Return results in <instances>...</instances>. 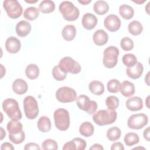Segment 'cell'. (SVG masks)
Wrapping results in <instances>:
<instances>
[{"label": "cell", "mask_w": 150, "mask_h": 150, "mask_svg": "<svg viewBox=\"0 0 150 150\" xmlns=\"http://www.w3.org/2000/svg\"><path fill=\"white\" fill-rule=\"evenodd\" d=\"M117 117V113L115 110H100L95 112L93 116L94 122L100 125L103 126L112 124Z\"/></svg>", "instance_id": "6da1fadb"}, {"label": "cell", "mask_w": 150, "mask_h": 150, "mask_svg": "<svg viewBox=\"0 0 150 150\" xmlns=\"http://www.w3.org/2000/svg\"><path fill=\"white\" fill-rule=\"evenodd\" d=\"M2 106L4 112L11 119L20 120L22 118V113L16 100L6 98L2 102Z\"/></svg>", "instance_id": "7a4b0ae2"}, {"label": "cell", "mask_w": 150, "mask_h": 150, "mask_svg": "<svg viewBox=\"0 0 150 150\" xmlns=\"http://www.w3.org/2000/svg\"><path fill=\"white\" fill-rule=\"evenodd\" d=\"M56 127L60 131L67 130L70 126V115L68 111L64 108L56 110L53 114Z\"/></svg>", "instance_id": "3957f363"}, {"label": "cell", "mask_w": 150, "mask_h": 150, "mask_svg": "<svg viewBox=\"0 0 150 150\" xmlns=\"http://www.w3.org/2000/svg\"><path fill=\"white\" fill-rule=\"evenodd\" d=\"M59 9L64 19L67 21H76L79 16V10L70 1L62 2Z\"/></svg>", "instance_id": "277c9868"}, {"label": "cell", "mask_w": 150, "mask_h": 150, "mask_svg": "<svg viewBox=\"0 0 150 150\" xmlns=\"http://www.w3.org/2000/svg\"><path fill=\"white\" fill-rule=\"evenodd\" d=\"M119 49L114 46L107 47L104 51L103 63L104 66L108 69L114 67L118 62V56L119 55Z\"/></svg>", "instance_id": "5b68a950"}, {"label": "cell", "mask_w": 150, "mask_h": 150, "mask_svg": "<svg viewBox=\"0 0 150 150\" xmlns=\"http://www.w3.org/2000/svg\"><path fill=\"white\" fill-rule=\"evenodd\" d=\"M23 108L26 117L33 120L39 114V108L36 100L32 96H28L23 100Z\"/></svg>", "instance_id": "8992f818"}, {"label": "cell", "mask_w": 150, "mask_h": 150, "mask_svg": "<svg viewBox=\"0 0 150 150\" xmlns=\"http://www.w3.org/2000/svg\"><path fill=\"white\" fill-rule=\"evenodd\" d=\"M59 67L64 73H70L71 74H77L81 71L80 64L70 57H64L62 58L59 63Z\"/></svg>", "instance_id": "52a82bcc"}, {"label": "cell", "mask_w": 150, "mask_h": 150, "mask_svg": "<svg viewBox=\"0 0 150 150\" xmlns=\"http://www.w3.org/2000/svg\"><path fill=\"white\" fill-rule=\"evenodd\" d=\"M76 103L78 107L86 111L89 115L94 114L97 109V104L96 101L91 100L86 95H80L76 98Z\"/></svg>", "instance_id": "ba28073f"}, {"label": "cell", "mask_w": 150, "mask_h": 150, "mask_svg": "<svg viewBox=\"0 0 150 150\" xmlns=\"http://www.w3.org/2000/svg\"><path fill=\"white\" fill-rule=\"evenodd\" d=\"M3 7L8 16L12 19L19 18L23 12L21 4L16 0H5L3 2Z\"/></svg>", "instance_id": "9c48e42d"}, {"label": "cell", "mask_w": 150, "mask_h": 150, "mask_svg": "<svg viewBox=\"0 0 150 150\" xmlns=\"http://www.w3.org/2000/svg\"><path fill=\"white\" fill-rule=\"evenodd\" d=\"M56 99L63 103H70L77 98L76 91L69 87H62L57 89L56 93Z\"/></svg>", "instance_id": "30bf717a"}, {"label": "cell", "mask_w": 150, "mask_h": 150, "mask_svg": "<svg viewBox=\"0 0 150 150\" xmlns=\"http://www.w3.org/2000/svg\"><path fill=\"white\" fill-rule=\"evenodd\" d=\"M148 122V116L144 113H138L131 115L128 119V127L133 129H140Z\"/></svg>", "instance_id": "8fae6325"}, {"label": "cell", "mask_w": 150, "mask_h": 150, "mask_svg": "<svg viewBox=\"0 0 150 150\" xmlns=\"http://www.w3.org/2000/svg\"><path fill=\"white\" fill-rule=\"evenodd\" d=\"M104 25L108 30L114 32L120 28L121 20L117 15L110 14L105 18Z\"/></svg>", "instance_id": "7c38bea8"}, {"label": "cell", "mask_w": 150, "mask_h": 150, "mask_svg": "<svg viewBox=\"0 0 150 150\" xmlns=\"http://www.w3.org/2000/svg\"><path fill=\"white\" fill-rule=\"evenodd\" d=\"M21 47L20 40L14 36L9 37L5 42L6 50L10 53H18Z\"/></svg>", "instance_id": "4fadbf2b"}, {"label": "cell", "mask_w": 150, "mask_h": 150, "mask_svg": "<svg viewBox=\"0 0 150 150\" xmlns=\"http://www.w3.org/2000/svg\"><path fill=\"white\" fill-rule=\"evenodd\" d=\"M97 17L91 13H85L81 20V23L84 29L87 30L93 29L97 24Z\"/></svg>", "instance_id": "5bb4252c"}, {"label": "cell", "mask_w": 150, "mask_h": 150, "mask_svg": "<svg viewBox=\"0 0 150 150\" xmlns=\"http://www.w3.org/2000/svg\"><path fill=\"white\" fill-rule=\"evenodd\" d=\"M126 107L131 111H137L143 107L142 100L139 97H133L128 98L125 103Z\"/></svg>", "instance_id": "9a60e30c"}, {"label": "cell", "mask_w": 150, "mask_h": 150, "mask_svg": "<svg viewBox=\"0 0 150 150\" xmlns=\"http://www.w3.org/2000/svg\"><path fill=\"white\" fill-rule=\"evenodd\" d=\"M143 70L144 67L142 64L140 62H137L132 67H128L126 70V73L129 77L132 79H137L142 76Z\"/></svg>", "instance_id": "2e32d148"}, {"label": "cell", "mask_w": 150, "mask_h": 150, "mask_svg": "<svg viewBox=\"0 0 150 150\" xmlns=\"http://www.w3.org/2000/svg\"><path fill=\"white\" fill-rule=\"evenodd\" d=\"M16 32L19 37L24 38L31 31V25L26 21H21L16 25Z\"/></svg>", "instance_id": "e0dca14e"}, {"label": "cell", "mask_w": 150, "mask_h": 150, "mask_svg": "<svg viewBox=\"0 0 150 150\" xmlns=\"http://www.w3.org/2000/svg\"><path fill=\"white\" fill-rule=\"evenodd\" d=\"M94 43L97 46H103L107 43L108 40V36L103 29L96 30L93 35Z\"/></svg>", "instance_id": "ac0fdd59"}, {"label": "cell", "mask_w": 150, "mask_h": 150, "mask_svg": "<svg viewBox=\"0 0 150 150\" xmlns=\"http://www.w3.org/2000/svg\"><path fill=\"white\" fill-rule=\"evenodd\" d=\"M12 89L16 94L22 95L28 91V86L27 83L23 79H17L12 83Z\"/></svg>", "instance_id": "d6986e66"}, {"label": "cell", "mask_w": 150, "mask_h": 150, "mask_svg": "<svg viewBox=\"0 0 150 150\" xmlns=\"http://www.w3.org/2000/svg\"><path fill=\"white\" fill-rule=\"evenodd\" d=\"M120 91L124 97H131L135 93V86L132 83L128 80L124 81L121 84Z\"/></svg>", "instance_id": "ffe728a7"}, {"label": "cell", "mask_w": 150, "mask_h": 150, "mask_svg": "<svg viewBox=\"0 0 150 150\" xmlns=\"http://www.w3.org/2000/svg\"><path fill=\"white\" fill-rule=\"evenodd\" d=\"M62 35L66 41L73 40L76 35V27L73 25H67L64 26L62 31Z\"/></svg>", "instance_id": "44dd1931"}, {"label": "cell", "mask_w": 150, "mask_h": 150, "mask_svg": "<svg viewBox=\"0 0 150 150\" xmlns=\"http://www.w3.org/2000/svg\"><path fill=\"white\" fill-rule=\"evenodd\" d=\"M89 90L94 95L100 96L104 92V84L100 81L93 80L88 84Z\"/></svg>", "instance_id": "7402d4cb"}, {"label": "cell", "mask_w": 150, "mask_h": 150, "mask_svg": "<svg viewBox=\"0 0 150 150\" xmlns=\"http://www.w3.org/2000/svg\"><path fill=\"white\" fill-rule=\"evenodd\" d=\"M6 128L9 134H16L22 131L23 125L19 120H12L8 122Z\"/></svg>", "instance_id": "603a6c76"}, {"label": "cell", "mask_w": 150, "mask_h": 150, "mask_svg": "<svg viewBox=\"0 0 150 150\" xmlns=\"http://www.w3.org/2000/svg\"><path fill=\"white\" fill-rule=\"evenodd\" d=\"M38 128L42 132H47L51 129V122L49 117L42 116L37 123Z\"/></svg>", "instance_id": "cb8c5ba5"}, {"label": "cell", "mask_w": 150, "mask_h": 150, "mask_svg": "<svg viewBox=\"0 0 150 150\" xmlns=\"http://www.w3.org/2000/svg\"><path fill=\"white\" fill-rule=\"evenodd\" d=\"M94 128L93 124L88 121L83 122L79 128L80 134L85 137H89L94 134Z\"/></svg>", "instance_id": "d4e9b609"}, {"label": "cell", "mask_w": 150, "mask_h": 150, "mask_svg": "<svg viewBox=\"0 0 150 150\" xmlns=\"http://www.w3.org/2000/svg\"><path fill=\"white\" fill-rule=\"evenodd\" d=\"M93 9L97 14L103 15L105 14L108 11L109 6L107 2L100 0L94 3L93 5Z\"/></svg>", "instance_id": "484cf974"}, {"label": "cell", "mask_w": 150, "mask_h": 150, "mask_svg": "<svg viewBox=\"0 0 150 150\" xmlns=\"http://www.w3.org/2000/svg\"><path fill=\"white\" fill-rule=\"evenodd\" d=\"M119 13L122 18L126 20H129L134 16V11L131 6L123 4L119 8Z\"/></svg>", "instance_id": "4316f807"}, {"label": "cell", "mask_w": 150, "mask_h": 150, "mask_svg": "<svg viewBox=\"0 0 150 150\" xmlns=\"http://www.w3.org/2000/svg\"><path fill=\"white\" fill-rule=\"evenodd\" d=\"M55 5L53 1L44 0L39 5V10L43 13H49L54 11Z\"/></svg>", "instance_id": "83f0119b"}, {"label": "cell", "mask_w": 150, "mask_h": 150, "mask_svg": "<svg viewBox=\"0 0 150 150\" xmlns=\"http://www.w3.org/2000/svg\"><path fill=\"white\" fill-rule=\"evenodd\" d=\"M26 77L30 80H35L39 76V69L35 64H30L27 66L25 69Z\"/></svg>", "instance_id": "f1b7e54d"}, {"label": "cell", "mask_w": 150, "mask_h": 150, "mask_svg": "<svg viewBox=\"0 0 150 150\" xmlns=\"http://www.w3.org/2000/svg\"><path fill=\"white\" fill-rule=\"evenodd\" d=\"M128 29V32L132 35L138 36L142 33L143 30V26L139 21H133L129 23Z\"/></svg>", "instance_id": "f546056e"}, {"label": "cell", "mask_w": 150, "mask_h": 150, "mask_svg": "<svg viewBox=\"0 0 150 150\" xmlns=\"http://www.w3.org/2000/svg\"><path fill=\"white\" fill-rule=\"evenodd\" d=\"M39 9L34 6H30V7L27 8L23 12L24 18L30 21L35 20L39 16Z\"/></svg>", "instance_id": "4dcf8cb0"}, {"label": "cell", "mask_w": 150, "mask_h": 150, "mask_svg": "<svg viewBox=\"0 0 150 150\" xmlns=\"http://www.w3.org/2000/svg\"><path fill=\"white\" fill-rule=\"evenodd\" d=\"M139 138L137 134L134 132H128L125 135L124 141L128 146H131L139 142Z\"/></svg>", "instance_id": "1f68e13d"}, {"label": "cell", "mask_w": 150, "mask_h": 150, "mask_svg": "<svg viewBox=\"0 0 150 150\" xmlns=\"http://www.w3.org/2000/svg\"><path fill=\"white\" fill-rule=\"evenodd\" d=\"M121 134V129L117 127H111L107 131V137L111 141L118 140L120 138Z\"/></svg>", "instance_id": "d6a6232c"}, {"label": "cell", "mask_w": 150, "mask_h": 150, "mask_svg": "<svg viewBox=\"0 0 150 150\" xmlns=\"http://www.w3.org/2000/svg\"><path fill=\"white\" fill-rule=\"evenodd\" d=\"M122 62L124 64L128 67H132L137 62V59L136 56L131 53L125 54L122 58Z\"/></svg>", "instance_id": "836d02e7"}, {"label": "cell", "mask_w": 150, "mask_h": 150, "mask_svg": "<svg viewBox=\"0 0 150 150\" xmlns=\"http://www.w3.org/2000/svg\"><path fill=\"white\" fill-rule=\"evenodd\" d=\"M120 82L117 79L110 80L107 85V90L109 92L112 93H118L120 90Z\"/></svg>", "instance_id": "e575fe53"}, {"label": "cell", "mask_w": 150, "mask_h": 150, "mask_svg": "<svg viewBox=\"0 0 150 150\" xmlns=\"http://www.w3.org/2000/svg\"><path fill=\"white\" fill-rule=\"evenodd\" d=\"M118 98L114 96H110L108 97L105 100V104L110 110H115L119 105Z\"/></svg>", "instance_id": "d590c367"}, {"label": "cell", "mask_w": 150, "mask_h": 150, "mask_svg": "<svg viewBox=\"0 0 150 150\" xmlns=\"http://www.w3.org/2000/svg\"><path fill=\"white\" fill-rule=\"evenodd\" d=\"M120 46L124 51H129L134 48V42L129 37H124L121 40Z\"/></svg>", "instance_id": "8d00e7d4"}, {"label": "cell", "mask_w": 150, "mask_h": 150, "mask_svg": "<svg viewBox=\"0 0 150 150\" xmlns=\"http://www.w3.org/2000/svg\"><path fill=\"white\" fill-rule=\"evenodd\" d=\"M9 140L15 144H19L23 142L25 139V134L24 131L22 130L19 133L16 134H9Z\"/></svg>", "instance_id": "74e56055"}, {"label": "cell", "mask_w": 150, "mask_h": 150, "mask_svg": "<svg viewBox=\"0 0 150 150\" xmlns=\"http://www.w3.org/2000/svg\"><path fill=\"white\" fill-rule=\"evenodd\" d=\"M52 75L54 79L57 81H62L64 80L67 76V73L62 71L59 66H55L52 70Z\"/></svg>", "instance_id": "f35d334b"}, {"label": "cell", "mask_w": 150, "mask_h": 150, "mask_svg": "<svg viewBox=\"0 0 150 150\" xmlns=\"http://www.w3.org/2000/svg\"><path fill=\"white\" fill-rule=\"evenodd\" d=\"M42 148L44 150H47V149L57 150L58 149V145H57V143L54 140L52 139H47L43 142L42 144Z\"/></svg>", "instance_id": "ab89813d"}, {"label": "cell", "mask_w": 150, "mask_h": 150, "mask_svg": "<svg viewBox=\"0 0 150 150\" xmlns=\"http://www.w3.org/2000/svg\"><path fill=\"white\" fill-rule=\"evenodd\" d=\"M72 141H73L77 150H84L86 149L87 146V143L86 141L84 140L83 139L77 137V138H73Z\"/></svg>", "instance_id": "60d3db41"}, {"label": "cell", "mask_w": 150, "mask_h": 150, "mask_svg": "<svg viewBox=\"0 0 150 150\" xmlns=\"http://www.w3.org/2000/svg\"><path fill=\"white\" fill-rule=\"evenodd\" d=\"M24 149L25 150H33V149L39 150V149H40V148L39 146V145L36 143L29 142L25 145V146L24 147Z\"/></svg>", "instance_id": "b9f144b4"}, {"label": "cell", "mask_w": 150, "mask_h": 150, "mask_svg": "<svg viewBox=\"0 0 150 150\" xmlns=\"http://www.w3.org/2000/svg\"><path fill=\"white\" fill-rule=\"evenodd\" d=\"M63 150H76V146L73 142V141L71 140V141L69 142H67L66 144H64V145H63Z\"/></svg>", "instance_id": "7bdbcfd3"}, {"label": "cell", "mask_w": 150, "mask_h": 150, "mask_svg": "<svg viewBox=\"0 0 150 150\" xmlns=\"http://www.w3.org/2000/svg\"><path fill=\"white\" fill-rule=\"evenodd\" d=\"M111 150H124V147L121 142H116L111 145Z\"/></svg>", "instance_id": "ee69618b"}, {"label": "cell", "mask_w": 150, "mask_h": 150, "mask_svg": "<svg viewBox=\"0 0 150 150\" xmlns=\"http://www.w3.org/2000/svg\"><path fill=\"white\" fill-rule=\"evenodd\" d=\"M1 150H5V149H8V150H13L14 149V147L13 146V145L9 143V142H5L3 143L1 146Z\"/></svg>", "instance_id": "f6af8a7d"}, {"label": "cell", "mask_w": 150, "mask_h": 150, "mask_svg": "<svg viewBox=\"0 0 150 150\" xmlns=\"http://www.w3.org/2000/svg\"><path fill=\"white\" fill-rule=\"evenodd\" d=\"M144 138L148 141H149V127H148L146 129H145L143 133Z\"/></svg>", "instance_id": "bcb514c9"}, {"label": "cell", "mask_w": 150, "mask_h": 150, "mask_svg": "<svg viewBox=\"0 0 150 150\" xmlns=\"http://www.w3.org/2000/svg\"><path fill=\"white\" fill-rule=\"evenodd\" d=\"M90 149H96V150H103L104 149L103 146L98 144H95L94 145H93L90 148Z\"/></svg>", "instance_id": "7dc6e473"}, {"label": "cell", "mask_w": 150, "mask_h": 150, "mask_svg": "<svg viewBox=\"0 0 150 150\" xmlns=\"http://www.w3.org/2000/svg\"><path fill=\"white\" fill-rule=\"evenodd\" d=\"M78 2L80 4H81L82 5H87L89 3H90L91 2V1H78Z\"/></svg>", "instance_id": "c3c4849f"}, {"label": "cell", "mask_w": 150, "mask_h": 150, "mask_svg": "<svg viewBox=\"0 0 150 150\" xmlns=\"http://www.w3.org/2000/svg\"><path fill=\"white\" fill-rule=\"evenodd\" d=\"M1 139H2L5 137L6 132L2 127H1Z\"/></svg>", "instance_id": "681fc988"}, {"label": "cell", "mask_w": 150, "mask_h": 150, "mask_svg": "<svg viewBox=\"0 0 150 150\" xmlns=\"http://www.w3.org/2000/svg\"><path fill=\"white\" fill-rule=\"evenodd\" d=\"M149 73L148 72L146 74V76L145 77V81L146 82V83L147 84L148 86H149Z\"/></svg>", "instance_id": "f907efd6"}, {"label": "cell", "mask_w": 150, "mask_h": 150, "mask_svg": "<svg viewBox=\"0 0 150 150\" xmlns=\"http://www.w3.org/2000/svg\"><path fill=\"white\" fill-rule=\"evenodd\" d=\"M149 96L147 97V98H146V106H147V107L148 108H149V105H148V100H149Z\"/></svg>", "instance_id": "816d5d0a"}, {"label": "cell", "mask_w": 150, "mask_h": 150, "mask_svg": "<svg viewBox=\"0 0 150 150\" xmlns=\"http://www.w3.org/2000/svg\"><path fill=\"white\" fill-rule=\"evenodd\" d=\"M38 1H26V2H28V3H35V2H36Z\"/></svg>", "instance_id": "f5cc1de1"}, {"label": "cell", "mask_w": 150, "mask_h": 150, "mask_svg": "<svg viewBox=\"0 0 150 150\" xmlns=\"http://www.w3.org/2000/svg\"><path fill=\"white\" fill-rule=\"evenodd\" d=\"M138 148H142V149H145V148H143V147H137V148H134V149H138Z\"/></svg>", "instance_id": "db71d44e"}]
</instances>
